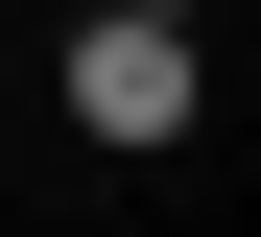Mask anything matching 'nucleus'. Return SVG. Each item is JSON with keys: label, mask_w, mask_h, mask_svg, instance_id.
Returning <instances> with one entry per match:
<instances>
[{"label": "nucleus", "mask_w": 261, "mask_h": 237, "mask_svg": "<svg viewBox=\"0 0 261 237\" xmlns=\"http://www.w3.org/2000/svg\"><path fill=\"white\" fill-rule=\"evenodd\" d=\"M71 119L95 142H190V0H119V24L71 47Z\"/></svg>", "instance_id": "nucleus-1"}]
</instances>
